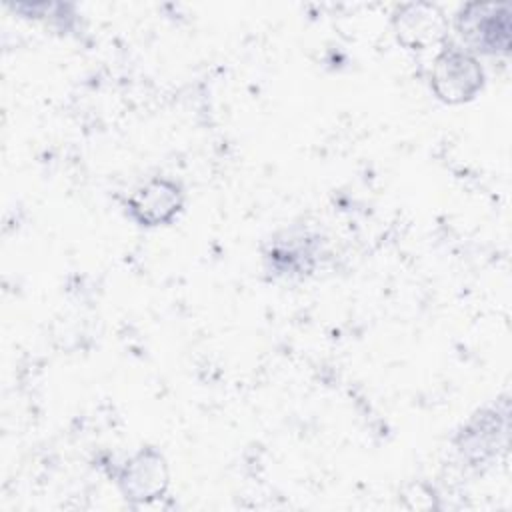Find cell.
<instances>
[{
    "label": "cell",
    "mask_w": 512,
    "mask_h": 512,
    "mask_svg": "<svg viewBox=\"0 0 512 512\" xmlns=\"http://www.w3.org/2000/svg\"><path fill=\"white\" fill-rule=\"evenodd\" d=\"M156 480L166 482V474H164L160 456L154 452H140L130 462V466L126 468V474H124L126 492L136 494V496H150L158 490L162 492L164 484H160Z\"/></svg>",
    "instance_id": "5"
},
{
    "label": "cell",
    "mask_w": 512,
    "mask_h": 512,
    "mask_svg": "<svg viewBox=\"0 0 512 512\" xmlns=\"http://www.w3.org/2000/svg\"><path fill=\"white\" fill-rule=\"evenodd\" d=\"M456 30L470 50L506 54L510 46V8L508 4L470 2L458 10Z\"/></svg>",
    "instance_id": "1"
},
{
    "label": "cell",
    "mask_w": 512,
    "mask_h": 512,
    "mask_svg": "<svg viewBox=\"0 0 512 512\" xmlns=\"http://www.w3.org/2000/svg\"><path fill=\"white\" fill-rule=\"evenodd\" d=\"M430 80L440 100L458 104L470 100L482 88L484 72L468 50L450 44L436 56Z\"/></svg>",
    "instance_id": "2"
},
{
    "label": "cell",
    "mask_w": 512,
    "mask_h": 512,
    "mask_svg": "<svg viewBox=\"0 0 512 512\" xmlns=\"http://www.w3.org/2000/svg\"><path fill=\"white\" fill-rule=\"evenodd\" d=\"M442 12L432 4H406L396 12V34L412 48L434 44L444 34Z\"/></svg>",
    "instance_id": "4"
},
{
    "label": "cell",
    "mask_w": 512,
    "mask_h": 512,
    "mask_svg": "<svg viewBox=\"0 0 512 512\" xmlns=\"http://www.w3.org/2000/svg\"><path fill=\"white\" fill-rule=\"evenodd\" d=\"M182 206L180 188L170 180H150L128 200V210L144 226H156L172 220Z\"/></svg>",
    "instance_id": "3"
}]
</instances>
